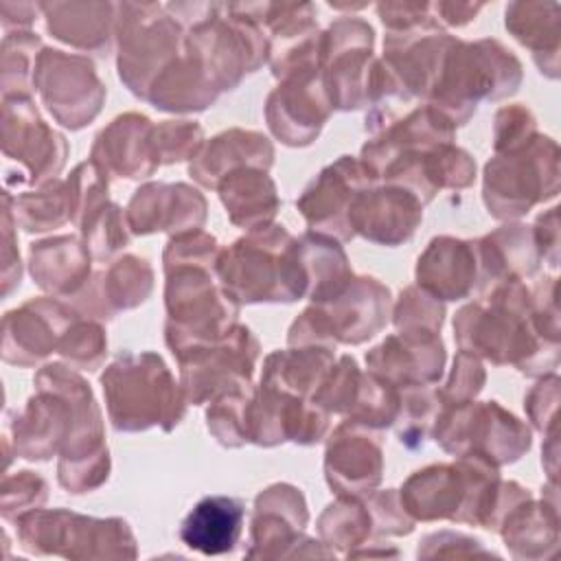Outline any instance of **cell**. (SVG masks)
I'll return each instance as SVG.
<instances>
[{"mask_svg": "<svg viewBox=\"0 0 561 561\" xmlns=\"http://www.w3.org/2000/svg\"><path fill=\"white\" fill-rule=\"evenodd\" d=\"M434 9L438 11V15H443L445 22L465 24L482 9V4H434Z\"/></svg>", "mask_w": 561, "mask_h": 561, "instance_id": "cell-42", "label": "cell"}, {"mask_svg": "<svg viewBox=\"0 0 561 561\" xmlns=\"http://www.w3.org/2000/svg\"><path fill=\"white\" fill-rule=\"evenodd\" d=\"M245 506L237 497L208 495L199 500L180 526V539L202 554L234 550L243 528Z\"/></svg>", "mask_w": 561, "mask_h": 561, "instance_id": "cell-21", "label": "cell"}, {"mask_svg": "<svg viewBox=\"0 0 561 561\" xmlns=\"http://www.w3.org/2000/svg\"><path fill=\"white\" fill-rule=\"evenodd\" d=\"M153 129L147 116L123 114L96 136L90 160L103 173L149 178L160 164L153 153Z\"/></svg>", "mask_w": 561, "mask_h": 561, "instance_id": "cell-17", "label": "cell"}, {"mask_svg": "<svg viewBox=\"0 0 561 561\" xmlns=\"http://www.w3.org/2000/svg\"><path fill=\"white\" fill-rule=\"evenodd\" d=\"M440 408L434 421V438L449 454L480 456L497 467L517 460L530 447L526 425L495 401Z\"/></svg>", "mask_w": 561, "mask_h": 561, "instance_id": "cell-5", "label": "cell"}, {"mask_svg": "<svg viewBox=\"0 0 561 561\" xmlns=\"http://www.w3.org/2000/svg\"><path fill=\"white\" fill-rule=\"evenodd\" d=\"M118 15V75L140 99L147 96L153 79L178 59L182 33L171 15L158 4H121Z\"/></svg>", "mask_w": 561, "mask_h": 561, "instance_id": "cell-7", "label": "cell"}, {"mask_svg": "<svg viewBox=\"0 0 561 561\" xmlns=\"http://www.w3.org/2000/svg\"><path fill=\"white\" fill-rule=\"evenodd\" d=\"M543 11H546V4H511L506 9V28L524 46L533 48L535 57H539L541 53H550L543 44V37L557 44V33H559L557 15L546 18ZM552 59H557V55H552Z\"/></svg>", "mask_w": 561, "mask_h": 561, "instance_id": "cell-33", "label": "cell"}, {"mask_svg": "<svg viewBox=\"0 0 561 561\" xmlns=\"http://www.w3.org/2000/svg\"><path fill=\"white\" fill-rule=\"evenodd\" d=\"M215 274L237 302H291L307 296L298 241L283 226L250 230L232 248L219 250Z\"/></svg>", "mask_w": 561, "mask_h": 561, "instance_id": "cell-1", "label": "cell"}, {"mask_svg": "<svg viewBox=\"0 0 561 561\" xmlns=\"http://www.w3.org/2000/svg\"><path fill=\"white\" fill-rule=\"evenodd\" d=\"M522 79V66L500 42L454 39L438 79L430 92V103L454 127L469 121L480 99H502L513 94Z\"/></svg>", "mask_w": 561, "mask_h": 561, "instance_id": "cell-2", "label": "cell"}, {"mask_svg": "<svg viewBox=\"0 0 561 561\" xmlns=\"http://www.w3.org/2000/svg\"><path fill=\"white\" fill-rule=\"evenodd\" d=\"M37 48H42L39 37L33 33H13L2 42V88L4 96L26 94L33 83L37 66Z\"/></svg>", "mask_w": 561, "mask_h": 561, "instance_id": "cell-32", "label": "cell"}, {"mask_svg": "<svg viewBox=\"0 0 561 561\" xmlns=\"http://www.w3.org/2000/svg\"><path fill=\"white\" fill-rule=\"evenodd\" d=\"M318 526L324 543L335 548H353L373 533V517L370 508L357 502V497L340 495V500L322 513Z\"/></svg>", "mask_w": 561, "mask_h": 561, "instance_id": "cell-31", "label": "cell"}, {"mask_svg": "<svg viewBox=\"0 0 561 561\" xmlns=\"http://www.w3.org/2000/svg\"><path fill=\"white\" fill-rule=\"evenodd\" d=\"M331 101L320 68L283 79L267 99V123L285 145L302 147L313 142L331 114Z\"/></svg>", "mask_w": 561, "mask_h": 561, "instance_id": "cell-12", "label": "cell"}, {"mask_svg": "<svg viewBox=\"0 0 561 561\" xmlns=\"http://www.w3.org/2000/svg\"><path fill=\"white\" fill-rule=\"evenodd\" d=\"M517 504L504 517V541L511 546L515 557L543 554V546L557 543V511L554 506L541 504Z\"/></svg>", "mask_w": 561, "mask_h": 561, "instance_id": "cell-28", "label": "cell"}, {"mask_svg": "<svg viewBox=\"0 0 561 561\" xmlns=\"http://www.w3.org/2000/svg\"><path fill=\"white\" fill-rule=\"evenodd\" d=\"M18 522L20 541L37 554L134 557V537L123 519H94L68 511H31Z\"/></svg>", "mask_w": 561, "mask_h": 561, "instance_id": "cell-6", "label": "cell"}, {"mask_svg": "<svg viewBox=\"0 0 561 561\" xmlns=\"http://www.w3.org/2000/svg\"><path fill=\"white\" fill-rule=\"evenodd\" d=\"M99 291H101V305H99V318H112L118 309H131L151 291V267L147 261L136 256H125L116 261L105 274H101Z\"/></svg>", "mask_w": 561, "mask_h": 561, "instance_id": "cell-29", "label": "cell"}, {"mask_svg": "<svg viewBox=\"0 0 561 561\" xmlns=\"http://www.w3.org/2000/svg\"><path fill=\"white\" fill-rule=\"evenodd\" d=\"M204 217V197L186 184H147L127 206V226L136 234L197 228Z\"/></svg>", "mask_w": 561, "mask_h": 561, "instance_id": "cell-18", "label": "cell"}, {"mask_svg": "<svg viewBox=\"0 0 561 561\" xmlns=\"http://www.w3.org/2000/svg\"><path fill=\"white\" fill-rule=\"evenodd\" d=\"M274 158L270 140L256 131L230 129L215 136L204 145L191 162V175L204 186H219V182L241 167H254L267 171Z\"/></svg>", "mask_w": 561, "mask_h": 561, "instance_id": "cell-20", "label": "cell"}, {"mask_svg": "<svg viewBox=\"0 0 561 561\" xmlns=\"http://www.w3.org/2000/svg\"><path fill=\"white\" fill-rule=\"evenodd\" d=\"M535 234L526 226H504L478 241L480 265L500 280H519L537 267Z\"/></svg>", "mask_w": 561, "mask_h": 561, "instance_id": "cell-26", "label": "cell"}, {"mask_svg": "<svg viewBox=\"0 0 561 561\" xmlns=\"http://www.w3.org/2000/svg\"><path fill=\"white\" fill-rule=\"evenodd\" d=\"M13 217L28 232H42L61 226L70 219L68 186L59 180L42 184L39 191L22 193L13 199Z\"/></svg>", "mask_w": 561, "mask_h": 561, "instance_id": "cell-30", "label": "cell"}, {"mask_svg": "<svg viewBox=\"0 0 561 561\" xmlns=\"http://www.w3.org/2000/svg\"><path fill=\"white\" fill-rule=\"evenodd\" d=\"M377 178L366 171L359 160L342 156L335 164L327 167L296 202L298 210L322 234H335L342 241L355 237L351 228V208L355 197Z\"/></svg>", "mask_w": 561, "mask_h": 561, "instance_id": "cell-11", "label": "cell"}, {"mask_svg": "<svg viewBox=\"0 0 561 561\" xmlns=\"http://www.w3.org/2000/svg\"><path fill=\"white\" fill-rule=\"evenodd\" d=\"M46 500V482L33 471H18V476H7L2 484V517L20 519L22 515L35 511Z\"/></svg>", "mask_w": 561, "mask_h": 561, "instance_id": "cell-38", "label": "cell"}, {"mask_svg": "<svg viewBox=\"0 0 561 561\" xmlns=\"http://www.w3.org/2000/svg\"><path fill=\"white\" fill-rule=\"evenodd\" d=\"M2 151L26 169L28 184H46L66 162V140L53 131L33 107L28 94L4 96Z\"/></svg>", "mask_w": 561, "mask_h": 561, "instance_id": "cell-10", "label": "cell"}, {"mask_svg": "<svg viewBox=\"0 0 561 561\" xmlns=\"http://www.w3.org/2000/svg\"><path fill=\"white\" fill-rule=\"evenodd\" d=\"M327 482L337 495L359 497L381 480L379 430L344 421L331 436L324 458Z\"/></svg>", "mask_w": 561, "mask_h": 561, "instance_id": "cell-13", "label": "cell"}, {"mask_svg": "<svg viewBox=\"0 0 561 561\" xmlns=\"http://www.w3.org/2000/svg\"><path fill=\"white\" fill-rule=\"evenodd\" d=\"M81 230L85 234V245L94 259H107L127 243L123 213L118 206L107 202L85 219Z\"/></svg>", "mask_w": 561, "mask_h": 561, "instance_id": "cell-36", "label": "cell"}, {"mask_svg": "<svg viewBox=\"0 0 561 561\" xmlns=\"http://www.w3.org/2000/svg\"><path fill=\"white\" fill-rule=\"evenodd\" d=\"M370 373L392 381L399 388L432 386L440 379L445 346L436 333L401 331L386 337L366 355Z\"/></svg>", "mask_w": 561, "mask_h": 561, "instance_id": "cell-15", "label": "cell"}, {"mask_svg": "<svg viewBox=\"0 0 561 561\" xmlns=\"http://www.w3.org/2000/svg\"><path fill=\"white\" fill-rule=\"evenodd\" d=\"M445 309L421 287H408L401 294V300L394 309V327L399 331H414V333H438L443 324Z\"/></svg>", "mask_w": 561, "mask_h": 561, "instance_id": "cell-34", "label": "cell"}, {"mask_svg": "<svg viewBox=\"0 0 561 561\" xmlns=\"http://www.w3.org/2000/svg\"><path fill=\"white\" fill-rule=\"evenodd\" d=\"M307 524V504L302 493L289 484H274L259 493L252 517V557H270L278 543H296Z\"/></svg>", "mask_w": 561, "mask_h": 561, "instance_id": "cell-22", "label": "cell"}, {"mask_svg": "<svg viewBox=\"0 0 561 561\" xmlns=\"http://www.w3.org/2000/svg\"><path fill=\"white\" fill-rule=\"evenodd\" d=\"M112 425L138 432L162 425L167 432L184 414L186 397L153 353H121L101 377Z\"/></svg>", "mask_w": 561, "mask_h": 561, "instance_id": "cell-3", "label": "cell"}, {"mask_svg": "<svg viewBox=\"0 0 561 561\" xmlns=\"http://www.w3.org/2000/svg\"><path fill=\"white\" fill-rule=\"evenodd\" d=\"M557 145L535 136L524 147L497 153L484 169V204L497 219L528 213L533 204L557 195Z\"/></svg>", "mask_w": 561, "mask_h": 561, "instance_id": "cell-4", "label": "cell"}, {"mask_svg": "<svg viewBox=\"0 0 561 561\" xmlns=\"http://www.w3.org/2000/svg\"><path fill=\"white\" fill-rule=\"evenodd\" d=\"M75 313L59 300L37 298L4 316V359L9 364L33 366L50 351L59 348Z\"/></svg>", "mask_w": 561, "mask_h": 561, "instance_id": "cell-14", "label": "cell"}, {"mask_svg": "<svg viewBox=\"0 0 561 561\" xmlns=\"http://www.w3.org/2000/svg\"><path fill=\"white\" fill-rule=\"evenodd\" d=\"M478 263V241L436 237L419 256L416 283L438 300H460L476 283Z\"/></svg>", "mask_w": 561, "mask_h": 561, "instance_id": "cell-19", "label": "cell"}, {"mask_svg": "<svg viewBox=\"0 0 561 561\" xmlns=\"http://www.w3.org/2000/svg\"><path fill=\"white\" fill-rule=\"evenodd\" d=\"M202 147V127L188 121H167L164 125L153 129V153L158 162L173 164L186 160L188 156L195 158L197 149Z\"/></svg>", "mask_w": 561, "mask_h": 561, "instance_id": "cell-37", "label": "cell"}, {"mask_svg": "<svg viewBox=\"0 0 561 561\" xmlns=\"http://www.w3.org/2000/svg\"><path fill=\"white\" fill-rule=\"evenodd\" d=\"M368 508L375 535H408L414 526V519L408 517V511L403 508L401 497L394 491L373 495Z\"/></svg>", "mask_w": 561, "mask_h": 561, "instance_id": "cell-41", "label": "cell"}, {"mask_svg": "<svg viewBox=\"0 0 561 561\" xmlns=\"http://www.w3.org/2000/svg\"><path fill=\"white\" fill-rule=\"evenodd\" d=\"M535 118L524 107H502L495 116V153H506L533 140Z\"/></svg>", "mask_w": 561, "mask_h": 561, "instance_id": "cell-40", "label": "cell"}, {"mask_svg": "<svg viewBox=\"0 0 561 561\" xmlns=\"http://www.w3.org/2000/svg\"><path fill=\"white\" fill-rule=\"evenodd\" d=\"M423 217V202L401 186L364 188L351 208L353 232L368 241L397 245L408 241Z\"/></svg>", "mask_w": 561, "mask_h": 561, "instance_id": "cell-16", "label": "cell"}, {"mask_svg": "<svg viewBox=\"0 0 561 561\" xmlns=\"http://www.w3.org/2000/svg\"><path fill=\"white\" fill-rule=\"evenodd\" d=\"M4 228H7V234H4V254H9V250H11V234H9V210L4 208ZM11 265L20 272V259H13V261H9V256H4V270H2V274H4V294H9L11 291V285L9 283H13L15 285V278H13V272H11Z\"/></svg>", "mask_w": 561, "mask_h": 561, "instance_id": "cell-43", "label": "cell"}, {"mask_svg": "<svg viewBox=\"0 0 561 561\" xmlns=\"http://www.w3.org/2000/svg\"><path fill=\"white\" fill-rule=\"evenodd\" d=\"M46 13L48 31L77 48L103 50L110 35L112 4H39Z\"/></svg>", "mask_w": 561, "mask_h": 561, "instance_id": "cell-27", "label": "cell"}, {"mask_svg": "<svg viewBox=\"0 0 561 561\" xmlns=\"http://www.w3.org/2000/svg\"><path fill=\"white\" fill-rule=\"evenodd\" d=\"M482 383H484L482 364L473 353L460 351L454 362V370L447 386L443 390H436V394L440 405H458V403L471 401L482 390Z\"/></svg>", "mask_w": 561, "mask_h": 561, "instance_id": "cell-39", "label": "cell"}, {"mask_svg": "<svg viewBox=\"0 0 561 561\" xmlns=\"http://www.w3.org/2000/svg\"><path fill=\"white\" fill-rule=\"evenodd\" d=\"M259 342L245 327H232L224 337L175 353L186 403H202L232 390H250Z\"/></svg>", "mask_w": 561, "mask_h": 561, "instance_id": "cell-8", "label": "cell"}, {"mask_svg": "<svg viewBox=\"0 0 561 561\" xmlns=\"http://www.w3.org/2000/svg\"><path fill=\"white\" fill-rule=\"evenodd\" d=\"M296 241L307 274V296L313 305L335 298L353 278L344 250L322 232H307Z\"/></svg>", "mask_w": 561, "mask_h": 561, "instance_id": "cell-25", "label": "cell"}, {"mask_svg": "<svg viewBox=\"0 0 561 561\" xmlns=\"http://www.w3.org/2000/svg\"><path fill=\"white\" fill-rule=\"evenodd\" d=\"M217 188L230 215V221L241 228H265L278 210L276 186L263 169H234L219 182Z\"/></svg>", "mask_w": 561, "mask_h": 561, "instance_id": "cell-24", "label": "cell"}, {"mask_svg": "<svg viewBox=\"0 0 561 561\" xmlns=\"http://www.w3.org/2000/svg\"><path fill=\"white\" fill-rule=\"evenodd\" d=\"M35 283L57 296L75 294L90 274V250L77 237H55L31 245Z\"/></svg>", "mask_w": 561, "mask_h": 561, "instance_id": "cell-23", "label": "cell"}, {"mask_svg": "<svg viewBox=\"0 0 561 561\" xmlns=\"http://www.w3.org/2000/svg\"><path fill=\"white\" fill-rule=\"evenodd\" d=\"M107 340L103 333V327L92 320H75L70 329L66 331L59 353L75 366V368H88L94 370L105 355Z\"/></svg>", "mask_w": 561, "mask_h": 561, "instance_id": "cell-35", "label": "cell"}, {"mask_svg": "<svg viewBox=\"0 0 561 561\" xmlns=\"http://www.w3.org/2000/svg\"><path fill=\"white\" fill-rule=\"evenodd\" d=\"M33 85L48 112L70 129L90 123L99 114L105 96L94 66L85 57L48 48L37 57Z\"/></svg>", "mask_w": 561, "mask_h": 561, "instance_id": "cell-9", "label": "cell"}]
</instances>
